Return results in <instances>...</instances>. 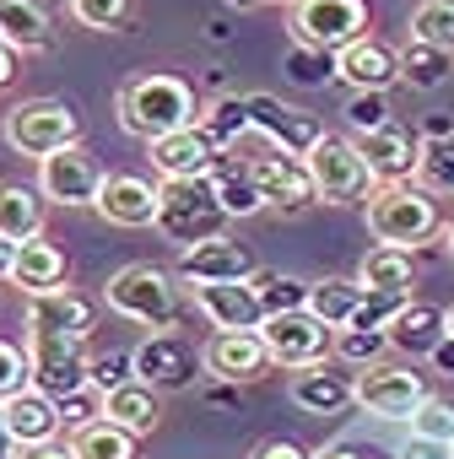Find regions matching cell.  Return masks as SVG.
I'll use <instances>...</instances> for the list:
<instances>
[{
  "mask_svg": "<svg viewBox=\"0 0 454 459\" xmlns=\"http://www.w3.org/2000/svg\"><path fill=\"white\" fill-rule=\"evenodd\" d=\"M400 459H454V443H443V437H422V432H411V437L400 443Z\"/></svg>",
  "mask_w": 454,
  "mask_h": 459,
  "instance_id": "47",
  "label": "cell"
},
{
  "mask_svg": "<svg viewBox=\"0 0 454 459\" xmlns=\"http://www.w3.org/2000/svg\"><path fill=\"white\" fill-rule=\"evenodd\" d=\"M400 82H406V87H416V92L443 87V82H449V49L411 39V44L400 49Z\"/></svg>",
  "mask_w": 454,
  "mask_h": 459,
  "instance_id": "34",
  "label": "cell"
},
{
  "mask_svg": "<svg viewBox=\"0 0 454 459\" xmlns=\"http://www.w3.org/2000/svg\"><path fill=\"white\" fill-rule=\"evenodd\" d=\"M422 178L432 189H454V135H438L422 146Z\"/></svg>",
  "mask_w": 454,
  "mask_h": 459,
  "instance_id": "42",
  "label": "cell"
},
{
  "mask_svg": "<svg viewBox=\"0 0 454 459\" xmlns=\"http://www.w3.org/2000/svg\"><path fill=\"white\" fill-rule=\"evenodd\" d=\"M200 125L211 130V141H216L222 152H233V146H239V135H249V130H255V125H249V103H244V98H222Z\"/></svg>",
  "mask_w": 454,
  "mask_h": 459,
  "instance_id": "37",
  "label": "cell"
},
{
  "mask_svg": "<svg viewBox=\"0 0 454 459\" xmlns=\"http://www.w3.org/2000/svg\"><path fill=\"white\" fill-rule=\"evenodd\" d=\"M103 303L119 319L141 325V330H173L179 314H184V298H179L173 276L157 271V265H125V271H114L109 287H103Z\"/></svg>",
  "mask_w": 454,
  "mask_h": 459,
  "instance_id": "4",
  "label": "cell"
},
{
  "mask_svg": "<svg viewBox=\"0 0 454 459\" xmlns=\"http://www.w3.org/2000/svg\"><path fill=\"white\" fill-rule=\"evenodd\" d=\"M135 432L130 427H119V421H109V416H98V421H87V427H71V448H76V459H135Z\"/></svg>",
  "mask_w": 454,
  "mask_h": 459,
  "instance_id": "32",
  "label": "cell"
},
{
  "mask_svg": "<svg viewBox=\"0 0 454 459\" xmlns=\"http://www.w3.org/2000/svg\"><path fill=\"white\" fill-rule=\"evenodd\" d=\"M260 265H255V255L244 249V244H233V238H205V244H189V249H179V281L184 287H200V281H249Z\"/></svg>",
  "mask_w": 454,
  "mask_h": 459,
  "instance_id": "17",
  "label": "cell"
},
{
  "mask_svg": "<svg viewBox=\"0 0 454 459\" xmlns=\"http://www.w3.org/2000/svg\"><path fill=\"white\" fill-rule=\"evenodd\" d=\"M17 459H76V448L60 443V437H49V443H28V448H17Z\"/></svg>",
  "mask_w": 454,
  "mask_h": 459,
  "instance_id": "49",
  "label": "cell"
},
{
  "mask_svg": "<svg viewBox=\"0 0 454 459\" xmlns=\"http://www.w3.org/2000/svg\"><path fill=\"white\" fill-rule=\"evenodd\" d=\"M368 33V0H292V39L341 55Z\"/></svg>",
  "mask_w": 454,
  "mask_h": 459,
  "instance_id": "8",
  "label": "cell"
},
{
  "mask_svg": "<svg viewBox=\"0 0 454 459\" xmlns=\"http://www.w3.org/2000/svg\"><path fill=\"white\" fill-rule=\"evenodd\" d=\"M157 394H162V389H152L146 378H125V384L103 389V416L119 421V427H130L135 437H152L157 421H162V400H157Z\"/></svg>",
  "mask_w": 454,
  "mask_h": 459,
  "instance_id": "26",
  "label": "cell"
},
{
  "mask_svg": "<svg viewBox=\"0 0 454 459\" xmlns=\"http://www.w3.org/2000/svg\"><path fill=\"white\" fill-rule=\"evenodd\" d=\"M6 141L22 152V157H55L65 146L82 141V119L71 103H55V98H33V103H17L6 114Z\"/></svg>",
  "mask_w": 454,
  "mask_h": 459,
  "instance_id": "7",
  "label": "cell"
},
{
  "mask_svg": "<svg viewBox=\"0 0 454 459\" xmlns=\"http://www.w3.org/2000/svg\"><path fill=\"white\" fill-rule=\"evenodd\" d=\"M352 141H357V152L368 157V168H373L379 184H400V178L422 173V141H416L411 130H400L395 119L379 125V130H357Z\"/></svg>",
  "mask_w": 454,
  "mask_h": 459,
  "instance_id": "18",
  "label": "cell"
},
{
  "mask_svg": "<svg viewBox=\"0 0 454 459\" xmlns=\"http://www.w3.org/2000/svg\"><path fill=\"white\" fill-rule=\"evenodd\" d=\"M200 368H205V357L184 335L162 330V335H146L135 346V378H146L152 389H189L200 378Z\"/></svg>",
  "mask_w": 454,
  "mask_h": 459,
  "instance_id": "14",
  "label": "cell"
},
{
  "mask_svg": "<svg viewBox=\"0 0 454 459\" xmlns=\"http://www.w3.org/2000/svg\"><path fill=\"white\" fill-rule=\"evenodd\" d=\"M0 459H17V443H12V432H6V416H0Z\"/></svg>",
  "mask_w": 454,
  "mask_h": 459,
  "instance_id": "53",
  "label": "cell"
},
{
  "mask_svg": "<svg viewBox=\"0 0 454 459\" xmlns=\"http://www.w3.org/2000/svg\"><path fill=\"white\" fill-rule=\"evenodd\" d=\"M443 238H449V255H454V221H449V233H443Z\"/></svg>",
  "mask_w": 454,
  "mask_h": 459,
  "instance_id": "56",
  "label": "cell"
},
{
  "mask_svg": "<svg viewBox=\"0 0 454 459\" xmlns=\"http://www.w3.org/2000/svg\"><path fill=\"white\" fill-rule=\"evenodd\" d=\"M287 76H292L298 87H319V82H330V76H336V55L298 44V49H292V60H287Z\"/></svg>",
  "mask_w": 454,
  "mask_h": 459,
  "instance_id": "40",
  "label": "cell"
},
{
  "mask_svg": "<svg viewBox=\"0 0 454 459\" xmlns=\"http://www.w3.org/2000/svg\"><path fill=\"white\" fill-rule=\"evenodd\" d=\"M362 298H368V287H362V281H352V276H325V281H309V308H314L325 325H336V330L357 319Z\"/></svg>",
  "mask_w": 454,
  "mask_h": 459,
  "instance_id": "31",
  "label": "cell"
},
{
  "mask_svg": "<svg viewBox=\"0 0 454 459\" xmlns=\"http://www.w3.org/2000/svg\"><path fill=\"white\" fill-rule=\"evenodd\" d=\"M119 125L141 141L184 130V125H195V87L168 71H141L119 87Z\"/></svg>",
  "mask_w": 454,
  "mask_h": 459,
  "instance_id": "1",
  "label": "cell"
},
{
  "mask_svg": "<svg viewBox=\"0 0 454 459\" xmlns=\"http://www.w3.org/2000/svg\"><path fill=\"white\" fill-rule=\"evenodd\" d=\"M39 189L55 200V205H98V189H103V168L92 162V152L76 141L55 157H39Z\"/></svg>",
  "mask_w": 454,
  "mask_h": 459,
  "instance_id": "12",
  "label": "cell"
},
{
  "mask_svg": "<svg viewBox=\"0 0 454 459\" xmlns=\"http://www.w3.org/2000/svg\"><path fill=\"white\" fill-rule=\"evenodd\" d=\"M411 432L454 443V405H443V400H432V394H427V400L416 405V416H411Z\"/></svg>",
  "mask_w": 454,
  "mask_h": 459,
  "instance_id": "43",
  "label": "cell"
},
{
  "mask_svg": "<svg viewBox=\"0 0 454 459\" xmlns=\"http://www.w3.org/2000/svg\"><path fill=\"white\" fill-rule=\"evenodd\" d=\"M389 330V346L395 351H411V357H432L443 341H449V308H432V303H411L384 325Z\"/></svg>",
  "mask_w": 454,
  "mask_h": 459,
  "instance_id": "25",
  "label": "cell"
},
{
  "mask_svg": "<svg viewBox=\"0 0 454 459\" xmlns=\"http://www.w3.org/2000/svg\"><path fill=\"white\" fill-rule=\"evenodd\" d=\"M249 459H314V454H303L298 443H287V437H266Z\"/></svg>",
  "mask_w": 454,
  "mask_h": 459,
  "instance_id": "48",
  "label": "cell"
},
{
  "mask_svg": "<svg viewBox=\"0 0 454 459\" xmlns=\"http://www.w3.org/2000/svg\"><path fill=\"white\" fill-rule=\"evenodd\" d=\"M303 162H309L314 195L325 205H357V200H368L379 189V178H373V168H368V157L357 152L352 135H319Z\"/></svg>",
  "mask_w": 454,
  "mask_h": 459,
  "instance_id": "5",
  "label": "cell"
},
{
  "mask_svg": "<svg viewBox=\"0 0 454 459\" xmlns=\"http://www.w3.org/2000/svg\"><path fill=\"white\" fill-rule=\"evenodd\" d=\"M249 168H255V184H260L266 205L303 211V205H314V200H319V195H314V173H309V162H303V157H292V152L249 157Z\"/></svg>",
  "mask_w": 454,
  "mask_h": 459,
  "instance_id": "20",
  "label": "cell"
},
{
  "mask_svg": "<svg viewBox=\"0 0 454 459\" xmlns=\"http://www.w3.org/2000/svg\"><path fill=\"white\" fill-rule=\"evenodd\" d=\"M336 76L352 87V92H389L395 82H400V55L389 49V44H379V39H357V44H346L341 55H336Z\"/></svg>",
  "mask_w": 454,
  "mask_h": 459,
  "instance_id": "22",
  "label": "cell"
},
{
  "mask_svg": "<svg viewBox=\"0 0 454 459\" xmlns=\"http://www.w3.org/2000/svg\"><path fill=\"white\" fill-rule=\"evenodd\" d=\"M130 6L135 0H71V17L92 33H119L130 22Z\"/></svg>",
  "mask_w": 454,
  "mask_h": 459,
  "instance_id": "39",
  "label": "cell"
},
{
  "mask_svg": "<svg viewBox=\"0 0 454 459\" xmlns=\"http://www.w3.org/2000/svg\"><path fill=\"white\" fill-rule=\"evenodd\" d=\"M389 351V330H362V325H341L336 330V357L341 362H379Z\"/></svg>",
  "mask_w": 454,
  "mask_h": 459,
  "instance_id": "38",
  "label": "cell"
},
{
  "mask_svg": "<svg viewBox=\"0 0 454 459\" xmlns=\"http://www.w3.org/2000/svg\"><path fill=\"white\" fill-rule=\"evenodd\" d=\"M227 6H239V12H255V6H260V0H227Z\"/></svg>",
  "mask_w": 454,
  "mask_h": 459,
  "instance_id": "55",
  "label": "cell"
},
{
  "mask_svg": "<svg viewBox=\"0 0 454 459\" xmlns=\"http://www.w3.org/2000/svg\"><path fill=\"white\" fill-rule=\"evenodd\" d=\"M125 378H135V351L92 357V384H98V389H114V384H125Z\"/></svg>",
  "mask_w": 454,
  "mask_h": 459,
  "instance_id": "46",
  "label": "cell"
},
{
  "mask_svg": "<svg viewBox=\"0 0 454 459\" xmlns=\"http://www.w3.org/2000/svg\"><path fill=\"white\" fill-rule=\"evenodd\" d=\"M271 357L282 368H309V362H325L336 351V325H325L314 308H287V314H271L260 325Z\"/></svg>",
  "mask_w": 454,
  "mask_h": 459,
  "instance_id": "9",
  "label": "cell"
},
{
  "mask_svg": "<svg viewBox=\"0 0 454 459\" xmlns=\"http://www.w3.org/2000/svg\"><path fill=\"white\" fill-rule=\"evenodd\" d=\"M314 459H362V454H357V448H319Z\"/></svg>",
  "mask_w": 454,
  "mask_h": 459,
  "instance_id": "54",
  "label": "cell"
},
{
  "mask_svg": "<svg viewBox=\"0 0 454 459\" xmlns=\"http://www.w3.org/2000/svg\"><path fill=\"white\" fill-rule=\"evenodd\" d=\"M0 416H6V432H12L17 448H28V443H49V437H60V427H65L60 400L44 394V389H33V384H28L22 394H12V400H0Z\"/></svg>",
  "mask_w": 454,
  "mask_h": 459,
  "instance_id": "24",
  "label": "cell"
},
{
  "mask_svg": "<svg viewBox=\"0 0 454 459\" xmlns=\"http://www.w3.org/2000/svg\"><path fill=\"white\" fill-rule=\"evenodd\" d=\"M0 39H6L17 55H39L49 49V12L39 0H0Z\"/></svg>",
  "mask_w": 454,
  "mask_h": 459,
  "instance_id": "28",
  "label": "cell"
},
{
  "mask_svg": "<svg viewBox=\"0 0 454 459\" xmlns=\"http://www.w3.org/2000/svg\"><path fill=\"white\" fill-rule=\"evenodd\" d=\"M44 189H28V184H0V238L12 244H28L44 233Z\"/></svg>",
  "mask_w": 454,
  "mask_h": 459,
  "instance_id": "27",
  "label": "cell"
},
{
  "mask_svg": "<svg viewBox=\"0 0 454 459\" xmlns=\"http://www.w3.org/2000/svg\"><path fill=\"white\" fill-rule=\"evenodd\" d=\"M146 152H152V168H157L162 178H200V173H211V168L222 162V146L211 141L205 125L168 130V135L146 141Z\"/></svg>",
  "mask_w": 454,
  "mask_h": 459,
  "instance_id": "15",
  "label": "cell"
},
{
  "mask_svg": "<svg viewBox=\"0 0 454 459\" xmlns=\"http://www.w3.org/2000/svg\"><path fill=\"white\" fill-rule=\"evenodd\" d=\"M255 292L266 303V319L287 314V308H309V281H298L287 271H255Z\"/></svg>",
  "mask_w": 454,
  "mask_h": 459,
  "instance_id": "35",
  "label": "cell"
},
{
  "mask_svg": "<svg viewBox=\"0 0 454 459\" xmlns=\"http://www.w3.org/2000/svg\"><path fill=\"white\" fill-rule=\"evenodd\" d=\"M357 281H362L368 292H411V249H400V244L368 249Z\"/></svg>",
  "mask_w": 454,
  "mask_h": 459,
  "instance_id": "33",
  "label": "cell"
},
{
  "mask_svg": "<svg viewBox=\"0 0 454 459\" xmlns=\"http://www.w3.org/2000/svg\"><path fill=\"white\" fill-rule=\"evenodd\" d=\"M260 6H276V0H260Z\"/></svg>",
  "mask_w": 454,
  "mask_h": 459,
  "instance_id": "58",
  "label": "cell"
},
{
  "mask_svg": "<svg viewBox=\"0 0 454 459\" xmlns=\"http://www.w3.org/2000/svg\"><path fill=\"white\" fill-rule=\"evenodd\" d=\"M12 281L33 298V292H49V287H65V255L39 233V238H28V244H17V271H12Z\"/></svg>",
  "mask_w": 454,
  "mask_h": 459,
  "instance_id": "29",
  "label": "cell"
},
{
  "mask_svg": "<svg viewBox=\"0 0 454 459\" xmlns=\"http://www.w3.org/2000/svg\"><path fill=\"white\" fill-rule=\"evenodd\" d=\"M211 184H216L227 216H255V211H266V195L255 184V168L249 162H233V152H222V162L211 168Z\"/></svg>",
  "mask_w": 454,
  "mask_h": 459,
  "instance_id": "30",
  "label": "cell"
},
{
  "mask_svg": "<svg viewBox=\"0 0 454 459\" xmlns=\"http://www.w3.org/2000/svg\"><path fill=\"white\" fill-rule=\"evenodd\" d=\"M222 221H227V205L211 184V173L200 178H162V200H157V233L179 249L189 244H205L222 233Z\"/></svg>",
  "mask_w": 454,
  "mask_h": 459,
  "instance_id": "3",
  "label": "cell"
},
{
  "mask_svg": "<svg viewBox=\"0 0 454 459\" xmlns=\"http://www.w3.org/2000/svg\"><path fill=\"white\" fill-rule=\"evenodd\" d=\"M287 394L309 416H341L346 405H357V373H341L330 362H309V368H292Z\"/></svg>",
  "mask_w": 454,
  "mask_h": 459,
  "instance_id": "19",
  "label": "cell"
},
{
  "mask_svg": "<svg viewBox=\"0 0 454 459\" xmlns=\"http://www.w3.org/2000/svg\"><path fill=\"white\" fill-rule=\"evenodd\" d=\"M432 362H438V368H443V373H454V335H449V341H443V346H438V351H432Z\"/></svg>",
  "mask_w": 454,
  "mask_h": 459,
  "instance_id": "52",
  "label": "cell"
},
{
  "mask_svg": "<svg viewBox=\"0 0 454 459\" xmlns=\"http://www.w3.org/2000/svg\"><path fill=\"white\" fill-rule=\"evenodd\" d=\"M438 227H443V216H438V195L422 189V184H411V178H400V184H379V189L368 195V233H373L379 244L416 249V244H427V238L438 233Z\"/></svg>",
  "mask_w": 454,
  "mask_h": 459,
  "instance_id": "2",
  "label": "cell"
},
{
  "mask_svg": "<svg viewBox=\"0 0 454 459\" xmlns=\"http://www.w3.org/2000/svg\"><path fill=\"white\" fill-rule=\"evenodd\" d=\"M33 384V362H28V346H12L0 341V400H12Z\"/></svg>",
  "mask_w": 454,
  "mask_h": 459,
  "instance_id": "41",
  "label": "cell"
},
{
  "mask_svg": "<svg viewBox=\"0 0 454 459\" xmlns=\"http://www.w3.org/2000/svg\"><path fill=\"white\" fill-rule=\"evenodd\" d=\"M189 298L216 330H260L266 325V303L255 292V276L249 281H200V287H189Z\"/></svg>",
  "mask_w": 454,
  "mask_h": 459,
  "instance_id": "16",
  "label": "cell"
},
{
  "mask_svg": "<svg viewBox=\"0 0 454 459\" xmlns=\"http://www.w3.org/2000/svg\"><path fill=\"white\" fill-rule=\"evenodd\" d=\"M60 416H65V427H87V421H98V416H103V389L87 384V389L65 394V400H60Z\"/></svg>",
  "mask_w": 454,
  "mask_h": 459,
  "instance_id": "45",
  "label": "cell"
},
{
  "mask_svg": "<svg viewBox=\"0 0 454 459\" xmlns=\"http://www.w3.org/2000/svg\"><path fill=\"white\" fill-rule=\"evenodd\" d=\"M157 200H162V184H152L141 173H103V189H98L103 221H114V227H157Z\"/></svg>",
  "mask_w": 454,
  "mask_h": 459,
  "instance_id": "21",
  "label": "cell"
},
{
  "mask_svg": "<svg viewBox=\"0 0 454 459\" xmlns=\"http://www.w3.org/2000/svg\"><path fill=\"white\" fill-rule=\"evenodd\" d=\"M200 357H205V373L222 378V384H255V378H266L276 368L260 330H216L200 346Z\"/></svg>",
  "mask_w": 454,
  "mask_h": 459,
  "instance_id": "11",
  "label": "cell"
},
{
  "mask_svg": "<svg viewBox=\"0 0 454 459\" xmlns=\"http://www.w3.org/2000/svg\"><path fill=\"white\" fill-rule=\"evenodd\" d=\"M411 39L438 44V49L454 55V0H422L411 12Z\"/></svg>",
  "mask_w": 454,
  "mask_h": 459,
  "instance_id": "36",
  "label": "cell"
},
{
  "mask_svg": "<svg viewBox=\"0 0 454 459\" xmlns=\"http://www.w3.org/2000/svg\"><path fill=\"white\" fill-rule=\"evenodd\" d=\"M12 82H17V49L0 39V87H12Z\"/></svg>",
  "mask_w": 454,
  "mask_h": 459,
  "instance_id": "50",
  "label": "cell"
},
{
  "mask_svg": "<svg viewBox=\"0 0 454 459\" xmlns=\"http://www.w3.org/2000/svg\"><path fill=\"white\" fill-rule=\"evenodd\" d=\"M244 103H249V125H255L276 152L309 157V152H314V141L325 135L314 114H303V108H292V103H282V98H271V92H249Z\"/></svg>",
  "mask_w": 454,
  "mask_h": 459,
  "instance_id": "13",
  "label": "cell"
},
{
  "mask_svg": "<svg viewBox=\"0 0 454 459\" xmlns=\"http://www.w3.org/2000/svg\"><path fill=\"white\" fill-rule=\"evenodd\" d=\"M98 303L76 287H49L28 298V330H60V335H92Z\"/></svg>",
  "mask_w": 454,
  "mask_h": 459,
  "instance_id": "23",
  "label": "cell"
},
{
  "mask_svg": "<svg viewBox=\"0 0 454 459\" xmlns=\"http://www.w3.org/2000/svg\"><path fill=\"white\" fill-rule=\"evenodd\" d=\"M12 271H17V244L0 238V281H12Z\"/></svg>",
  "mask_w": 454,
  "mask_h": 459,
  "instance_id": "51",
  "label": "cell"
},
{
  "mask_svg": "<svg viewBox=\"0 0 454 459\" xmlns=\"http://www.w3.org/2000/svg\"><path fill=\"white\" fill-rule=\"evenodd\" d=\"M422 400H427V384H422V373H411V368L368 362V368L357 373V405H362L368 416H384V421H411Z\"/></svg>",
  "mask_w": 454,
  "mask_h": 459,
  "instance_id": "10",
  "label": "cell"
},
{
  "mask_svg": "<svg viewBox=\"0 0 454 459\" xmlns=\"http://www.w3.org/2000/svg\"><path fill=\"white\" fill-rule=\"evenodd\" d=\"M449 335H454V308H449Z\"/></svg>",
  "mask_w": 454,
  "mask_h": 459,
  "instance_id": "57",
  "label": "cell"
},
{
  "mask_svg": "<svg viewBox=\"0 0 454 459\" xmlns=\"http://www.w3.org/2000/svg\"><path fill=\"white\" fill-rule=\"evenodd\" d=\"M28 362H33V389L65 400L92 384V357L87 335H60V330H28Z\"/></svg>",
  "mask_w": 454,
  "mask_h": 459,
  "instance_id": "6",
  "label": "cell"
},
{
  "mask_svg": "<svg viewBox=\"0 0 454 459\" xmlns=\"http://www.w3.org/2000/svg\"><path fill=\"white\" fill-rule=\"evenodd\" d=\"M346 125H352V135H357V130H379V125H389V103H384V92H352V103H346Z\"/></svg>",
  "mask_w": 454,
  "mask_h": 459,
  "instance_id": "44",
  "label": "cell"
}]
</instances>
